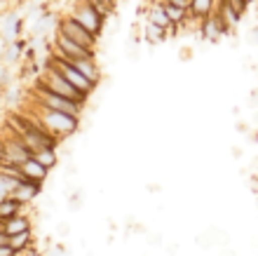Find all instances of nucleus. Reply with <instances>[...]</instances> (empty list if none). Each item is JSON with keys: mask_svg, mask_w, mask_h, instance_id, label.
<instances>
[{"mask_svg": "<svg viewBox=\"0 0 258 256\" xmlns=\"http://www.w3.org/2000/svg\"><path fill=\"white\" fill-rule=\"evenodd\" d=\"M33 111L40 115V120L49 127V132L54 134L56 141L63 139V136H71L75 129H78V118H73V115L61 113V111H54V108H47V106H42V104H38V101H35Z\"/></svg>", "mask_w": 258, "mask_h": 256, "instance_id": "nucleus-1", "label": "nucleus"}, {"mask_svg": "<svg viewBox=\"0 0 258 256\" xmlns=\"http://www.w3.org/2000/svg\"><path fill=\"white\" fill-rule=\"evenodd\" d=\"M40 85H42V87H47V89H52V92H56V94L73 99V101H80V104L87 101V94H85V92H80L78 87H73V85H71V82H68L66 78H63V75L59 73L54 66H52V64H49L47 71L42 73Z\"/></svg>", "mask_w": 258, "mask_h": 256, "instance_id": "nucleus-2", "label": "nucleus"}, {"mask_svg": "<svg viewBox=\"0 0 258 256\" xmlns=\"http://www.w3.org/2000/svg\"><path fill=\"white\" fill-rule=\"evenodd\" d=\"M35 101L42 104V106H47V108H54V111H61V113L73 115V118H80L82 106H85V104L73 101V99H68V96L56 94V92L42 87V85L35 87Z\"/></svg>", "mask_w": 258, "mask_h": 256, "instance_id": "nucleus-3", "label": "nucleus"}, {"mask_svg": "<svg viewBox=\"0 0 258 256\" xmlns=\"http://www.w3.org/2000/svg\"><path fill=\"white\" fill-rule=\"evenodd\" d=\"M31 158H33V153L24 143V139L14 129L7 127L5 141H3V165H24Z\"/></svg>", "mask_w": 258, "mask_h": 256, "instance_id": "nucleus-4", "label": "nucleus"}, {"mask_svg": "<svg viewBox=\"0 0 258 256\" xmlns=\"http://www.w3.org/2000/svg\"><path fill=\"white\" fill-rule=\"evenodd\" d=\"M92 49H87L85 45H80V42L71 40L68 35L59 33L56 31V38H54V57L56 59H63V61H78V59H92Z\"/></svg>", "mask_w": 258, "mask_h": 256, "instance_id": "nucleus-5", "label": "nucleus"}, {"mask_svg": "<svg viewBox=\"0 0 258 256\" xmlns=\"http://www.w3.org/2000/svg\"><path fill=\"white\" fill-rule=\"evenodd\" d=\"M71 17H73L75 21H80L82 26L87 28V31H92L94 35L101 33L103 28V14L96 10L89 0H82V3H78V5L71 10Z\"/></svg>", "mask_w": 258, "mask_h": 256, "instance_id": "nucleus-6", "label": "nucleus"}, {"mask_svg": "<svg viewBox=\"0 0 258 256\" xmlns=\"http://www.w3.org/2000/svg\"><path fill=\"white\" fill-rule=\"evenodd\" d=\"M49 64H52V66L56 68V71H59V73L63 75V78H66L68 82H71V85H73V87H78L80 89V92H85V94H89V92H92V89H94V82L89 80L87 75L82 73L80 68L75 66V64H71V61H63V59H52L49 61Z\"/></svg>", "mask_w": 258, "mask_h": 256, "instance_id": "nucleus-7", "label": "nucleus"}, {"mask_svg": "<svg viewBox=\"0 0 258 256\" xmlns=\"http://www.w3.org/2000/svg\"><path fill=\"white\" fill-rule=\"evenodd\" d=\"M59 33L68 35L71 40L80 42V45H85L87 49H92V52H94V47H96V35L92 33V31H87V28L82 26L80 21H75L73 17H66V19L59 21Z\"/></svg>", "mask_w": 258, "mask_h": 256, "instance_id": "nucleus-8", "label": "nucleus"}, {"mask_svg": "<svg viewBox=\"0 0 258 256\" xmlns=\"http://www.w3.org/2000/svg\"><path fill=\"white\" fill-rule=\"evenodd\" d=\"M24 230H31V221H28V216L24 214V212L12 216V219H3L0 233H5V235H17V233H24Z\"/></svg>", "mask_w": 258, "mask_h": 256, "instance_id": "nucleus-9", "label": "nucleus"}, {"mask_svg": "<svg viewBox=\"0 0 258 256\" xmlns=\"http://www.w3.org/2000/svg\"><path fill=\"white\" fill-rule=\"evenodd\" d=\"M19 167H21V172L26 174L28 181H33V183H42L45 179H47V169H49V167H45V165H42V162H38L35 158L26 160L24 165H19Z\"/></svg>", "mask_w": 258, "mask_h": 256, "instance_id": "nucleus-10", "label": "nucleus"}, {"mask_svg": "<svg viewBox=\"0 0 258 256\" xmlns=\"http://www.w3.org/2000/svg\"><path fill=\"white\" fill-rule=\"evenodd\" d=\"M38 193H40V183L19 181V183H17V188H14V193H12V197H14V200H19L21 204H28L35 195H38Z\"/></svg>", "mask_w": 258, "mask_h": 256, "instance_id": "nucleus-11", "label": "nucleus"}, {"mask_svg": "<svg viewBox=\"0 0 258 256\" xmlns=\"http://www.w3.org/2000/svg\"><path fill=\"white\" fill-rule=\"evenodd\" d=\"M0 244H12L14 249H26V247H31V230H24V233H17V235L0 233Z\"/></svg>", "mask_w": 258, "mask_h": 256, "instance_id": "nucleus-12", "label": "nucleus"}, {"mask_svg": "<svg viewBox=\"0 0 258 256\" xmlns=\"http://www.w3.org/2000/svg\"><path fill=\"white\" fill-rule=\"evenodd\" d=\"M218 14H221V19L225 21V26L228 28H235L239 24V17L242 14L235 10V7L230 5V3H225V0H221V5H218Z\"/></svg>", "mask_w": 258, "mask_h": 256, "instance_id": "nucleus-13", "label": "nucleus"}, {"mask_svg": "<svg viewBox=\"0 0 258 256\" xmlns=\"http://www.w3.org/2000/svg\"><path fill=\"white\" fill-rule=\"evenodd\" d=\"M21 212H24V204L19 200H14V197H3L0 200V219H12Z\"/></svg>", "mask_w": 258, "mask_h": 256, "instance_id": "nucleus-14", "label": "nucleus"}, {"mask_svg": "<svg viewBox=\"0 0 258 256\" xmlns=\"http://www.w3.org/2000/svg\"><path fill=\"white\" fill-rule=\"evenodd\" d=\"M148 21H153V24H157V26H162V28H171L174 24H171V19L167 17V12H164V7L162 5H157L153 7L148 12Z\"/></svg>", "mask_w": 258, "mask_h": 256, "instance_id": "nucleus-15", "label": "nucleus"}, {"mask_svg": "<svg viewBox=\"0 0 258 256\" xmlns=\"http://www.w3.org/2000/svg\"><path fill=\"white\" fill-rule=\"evenodd\" d=\"M75 66L80 68L82 73L87 75L89 80L96 85V80H99V68H96V64H94V59H78V61H73Z\"/></svg>", "mask_w": 258, "mask_h": 256, "instance_id": "nucleus-16", "label": "nucleus"}, {"mask_svg": "<svg viewBox=\"0 0 258 256\" xmlns=\"http://www.w3.org/2000/svg\"><path fill=\"white\" fill-rule=\"evenodd\" d=\"M164 7V12H167V17L171 19V24H183L185 21V14H188V10H183V7H176V5H171V3H162Z\"/></svg>", "mask_w": 258, "mask_h": 256, "instance_id": "nucleus-17", "label": "nucleus"}, {"mask_svg": "<svg viewBox=\"0 0 258 256\" xmlns=\"http://www.w3.org/2000/svg\"><path fill=\"white\" fill-rule=\"evenodd\" d=\"M33 158L38 162H42L45 167H52V165H56V148H40V150H35L33 153Z\"/></svg>", "mask_w": 258, "mask_h": 256, "instance_id": "nucleus-18", "label": "nucleus"}, {"mask_svg": "<svg viewBox=\"0 0 258 256\" xmlns=\"http://www.w3.org/2000/svg\"><path fill=\"white\" fill-rule=\"evenodd\" d=\"M164 31L167 28L157 26V24H153V21H148V26H146V38H148L150 42H160L164 38Z\"/></svg>", "mask_w": 258, "mask_h": 256, "instance_id": "nucleus-19", "label": "nucleus"}, {"mask_svg": "<svg viewBox=\"0 0 258 256\" xmlns=\"http://www.w3.org/2000/svg\"><path fill=\"white\" fill-rule=\"evenodd\" d=\"M17 183H19V181H14V179H10V176L0 174V195H3V197H12L14 188H17Z\"/></svg>", "mask_w": 258, "mask_h": 256, "instance_id": "nucleus-20", "label": "nucleus"}, {"mask_svg": "<svg viewBox=\"0 0 258 256\" xmlns=\"http://www.w3.org/2000/svg\"><path fill=\"white\" fill-rule=\"evenodd\" d=\"M89 3H92V5H94L103 17H106V14L110 12V7H113V0H89Z\"/></svg>", "mask_w": 258, "mask_h": 256, "instance_id": "nucleus-21", "label": "nucleus"}, {"mask_svg": "<svg viewBox=\"0 0 258 256\" xmlns=\"http://www.w3.org/2000/svg\"><path fill=\"white\" fill-rule=\"evenodd\" d=\"M225 3H230V5L235 7V10H237L239 14L244 12V10H246V5H249V3H246V0H225Z\"/></svg>", "mask_w": 258, "mask_h": 256, "instance_id": "nucleus-22", "label": "nucleus"}, {"mask_svg": "<svg viewBox=\"0 0 258 256\" xmlns=\"http://www.w3.org/2000/svg\"><path fill=\"white\" fill-rule=\"evenodd\" d=\"M167 3H171V5H176V7H183V10H190L192 7V0H167Z\"/></svg>", "mask_w": 258, "mask_h": 256, "instance_id": "nucleus-23", "label": "nucleus"}, {"mask_svg": "<svg viewBox=\"0 0 258 256\" xmlns=\"http://www.w3.org/2000/svg\"><path fill=\"white\" fill-rule=\"evenodd\" d=\"M47 256H66V251H63L61 247H52V249L47 251Z\"/></svg>", "mask_w": 258, "mask_h": 256, "instance_id": "nucleus-24", "label": "nucleus"}, {"mask_svg": "<svg viewBox=\"0 0 258 256\" xmlns=\"http://www.w3.org/2000/svg\"><path fill=\"white\" fill-rule=\"evenodd\" d=\"M28 256H42V254H38V251H31V254H28Z\"/></svg>", "mask_w": 258, "mask_h": 256, "instance_id": "nucleus-25", "label": "nucleus"}, {"mask_svg": "<svg viewBox=\"0 0 258 256\" xmlns=\"http://www.w3.org/2000/svg\"><path fill=\"white\" fill-rule=\"evenodd\" d=\"M253 35H256V38H258V26H256V31H253Z\"/></svg>", "mask_w": 258, "mask_h": 256, "instance_id": "nucleus-26", "label": "nucleus"}, {"mask_svg": "<svg viewBox=\"0 0 258 256\" xmlns=\"http://www.w3.org/2000/svg\"><path fill=\"white\" fill-rule=\"evenodd\" d=\"M246 3H253V0H246Z\"/></svg>", "mask_w": 258, "mask_h": 256, "instance_id": "nucleus-27", "label": "nucleus"}]
</instances>
